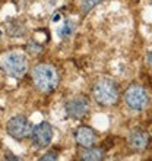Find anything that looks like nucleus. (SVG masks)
<instances>
[{"label":"nucleus","instance_id":"obj_10","mask_svg":"<svg viewBox=\"0 0 152 161\" xmlns=\"http://www.w3.org/2000/svg\"><path fill=\"white\" fill-rule=\"evenodd\" d=\"M104 158V151L100 148H86L85 153L80 154V160L85 161H100Z\"/></svg>","mask_w":152,"mask_h":161},{"label":"nucleus","instance_id":"obj_8","mask_svg":"<svg viewBox=\"0 0 152 161\" xmlns=\"http://www.w3.org/2000/svg\"><path fill=\"white\" fill-rule=\"evenodd\" d=\"M75 139L80 147L91 148V147H94L95 141H97V135H95V132H94L91 127L80 126L75 130Z\"/></svg>","mask_w":152,"mask_h":161},{"label":"nucleus","instance_id":"obj_11","mask_svg":"<svg viewBox=\"0 0 152 161\" xmlns=\"http://www.w3.org/2000/svg\"><path fill=\"white\" fill-rule=\"evenodd\" d=\"M75 30H76V25L73 24V21H70V19H66V21L62 24V26H60L59 30H57V34H59L60 38H68V37L73 35Z\"/></svg>","mask_w":152,"mask_h":161},{"label":"nucleus","instance_id":"obj_1","mask_svg":"<svg viewBox=\"0 0 152 161\" xmlns=\"http://www.w3.org/2000/svg\"><path fill=\"white\" fill-rule=\"evenodd\" d=\"M31 76L37 89H40L41 92H51L59 85V73L53 64H37L31 70Z\"/></svg>","mask_w":152,"mask_h":161},{"label":"nucleus","instance_id":"obj_9","mask_svg":"<svg viewBox=\"0 0 152 161\" xmlns=\"http://www.w3.org/2000/svg\"><path fill=\"white\" fill-rule=\"evenodd\" d=\"M129 145H130L132 149L135 151H144L146 147L149 145V138L148 132L145 130H140V129H136V130H132L130 135H129Z\"/></svg>","mask_w":152,"mask_h":161},{"label":"nucleus","instance_id":"obj_7","mask_svg":"<svg viewBox=\"0 0 152 161\" xmlns=\"http://www.w3.org/2000/svg\"><path fill=\"white\" fill-rule=\"evenodd\" d=\"M64 108H66V113H68L69 117H72V119H82L89 110V101L86 97L79 95V97H75L70 101L66 103Z\"/></svg>","mask_w":152,"mask_h":161},{"label":"nucleus","instance_id":"obj_5","mask_svg":"<svg viewBox=\"0 0 152 161\" xmlns=\"http://www.w3.org/2000/svg\"><path fill=\"white\" fill-rule=\"evenodd\" d=\"M6 130L12 138L15 139H25L32 133V126H31L30 120L26 119L25 116H13L10 117L6 125Z\"/></svg>","mask_w":152,"mask_h":161},{"label":"nucleus","instance_id":"obj_13","mask_svg":"<svg viewBox=\"0 0 152 161\" xmlns=\"http://www.w3.org/2000/svg\"><path fill=\"white\" fill-rule=\"evenodd\" d=\"M47 160H57V155L54 153H48L44 157H41V161H47Z\"/></svg>","mask_w":152,"mask_h":161},{"label":"nucleus","instance_id":"obj_4","mask_svg":"<svg viewBox=\"0 0 152 161\" xmlns=\"http://www.w3.org/2000/svg\"><path fill=\"white\" fill-rule=\"evenodd\" d=\"M124 101L129 108L135 111H142L149 106V95L144 86L132 84L124 92Z\"/></svg>","mask_w":152,"mask_h":161},{"label":"nucleus","instance_id":"obj_12","mask_svg":"<svg viewBox=\"0 0 152 161\" xmlns=\"http://www.w3.org/2000/svg\"><path fill=\"white\" fill-rule=\"evenodd\" d=\"M98 2H100V0H85L84 2V12H86V10H89L91 8H94Z\"/></svg>","mask_w":152,"mask_h":161},{"label":"nucleus","instance_id":"obj_2","mask_svg":"<svg viewBox=\"0 0 152 161\" xmlns=\"http://www.w3.org/2000/svg\"><path fill=\"white\" fill-rule=\"evenodd\" d=\"M92 95L95 98V101L101 106L110 107L117 104L120 92H118L117 85L114 84L111 79H100L95 82L92 88Z\"/></svg>","mask_w":152,"mask_h":161},{"label":"nucleus","instance_id":"obj_3","mask_svg":"<svg viewBox=\"0 0 152 161\" xmlns=\"http://www.w3.org/2000/svg\"><path fill=\"white\" fill-rule=\"evenodd\" d=\"M0 66L8 76L21 79L28 70V60H26L25 54H22L19 51H10L2 57Z\"/></svg>","mask_w":152,"mask_h":161},{"label":"nucleus","instance_id":"obj_6","mask_svg":"<svg viewBox=\"0 0 152 161\" xmlns=\"http://www.w3.org/2000/svg\"><path fill=\"white\" fill-rule=\"evenodd\" d=\"M32 142L37 148H46L53 141V127L50 123L41 122L32 129Z\"/></svg>","mask_w":152,"mask_h":161}]
</instances>
